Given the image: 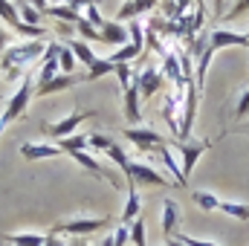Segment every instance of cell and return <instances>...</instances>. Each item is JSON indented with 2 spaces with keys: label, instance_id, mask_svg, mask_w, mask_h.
Returning <instances> with one entry per match:
<instances>
[{
  "label": "cell",
  "instance_id": "ee69618b",
  "mask_svg": "<svg viewBox=\"0 0 249 246\" xmlns=\"http://www.w3.org/2000/svg\"><path fill=\"white\" fill-rule=\"evenodd\" d=\"M247 35H249V32H247Z\"/></svg>",
  "mask_w": 249,
  "mask_h": 246
},
{
  "label": "cell",
  "instance_id": "30bf717a",
  "mask_svg": "<svg viewBox=\"0 0 249 246\" xmlns=\"http://www.w3.org/2000/svg\"><path fill=\"white\" fill-rule=\"evenodd\" d=\"M209 44H212L214 53L217 50H226V47H247L249 50V35H244V32H229V29H214V32H209Z\"/></svg>",
  "mask_w": 249,
  "mask_h": 246
},
{
  "label": "cell",
  "instance_id": "f35d334b",
  "mask_svg": "<svg viewBox=\"0 0 249 246\" xmlns=\"http://www.w3.org/2000/svg\"><path fill=\"white\" fill-rule=\"evenodd\" d=\"M12 124V119H9V113H0V136H3V130Z\"/></svg>",
  "mask_w": 249,
  "mask_h": 246
},
{
  "label": "cell",
  "instance_id": "8fae6325",
  "mask_svg": "<svg viewBox=\"0 0 249 246\" xmlns=\"http://www.w3.org/2000/svg\"><path fill=\"white\" fill-rule=\"evenodd\" d=\"M127 38H130V35H127V26L119 23V20H105V23L99 26V41L107 44V47H122Z\"/></svg>",
  "mask_w": 249,
  "mask_h": 246
},
{
  "label": "cell",
  "instance_id": "f546056e",
  "mask_svg": "<svg viewBox=\"0 0 249 246\" xmlns=\"http://www.w3.org/2000/svg\"><path fill=\"white\" fill-rule=\"evenodd\" d=\"M133 72H136V70H130V64H116L113 75L119 78V87H122V90H127V87H130V81H133Z\"/></svg>",
  "mask_w": 249,
  "mask_h": 246
},
{
  "label": "cell",
  "instance_id": "52a82bcc",
  "mask_svg": "<svg viewBox=\"0 0 249 246\" xmlns=\"http://www.w3.org/2000/svg\"><path fill=\"white\" fill-rule=\"evenodd\" d=\"M124 139H130L139 151H148V154H154L160 145H165V139L151 127H124Z\"/></svg>",
  "mask_w": 249,
  "mask_h": 246
},
{
  "label": "cell",
  "instance_id": "e0dca14e",
  "mask_svg": "<svg viewBox=\"0 0 249 246\" xmlns=\"http://www.w3.org/2000/svg\"><path fill=\"white\" fill-rule=\"evenodd\" d=\"M122 96H124V119L130 124H136L139 122V87L130 81V87L122 90Z\"/></svg>",
  "mask_w": 249,
  "mask_h": 246
},
{
  "label": "cell",
  "instance_id": "ac0fdd59",
  "mask_svg": "<svg viewBox=\"0 0 249 246\" xmlns=\"http://www.w3.org/2000/svg\"><path fill=\"white\" fill-rule=\"evenodd\" d=\"M67 47L72 50V55H75V61H81L84 67H87V70H90V67L96 64V58H99V55H96V53L90 50V44H87V41H78V38H70V41H67Z\"/></svg>",
  "mask_w": 249,
  "mask_h": 246
},
{
  "label": "cell",
  "instance_id": "8992f818",
  "mask_svg": "<svg viewBox=\"0 0 249 246\" xmlns=\"http://www.w3.org/2000/svg\"><path fill=\"white\" fill-rule=\"evenodd\" d=\"M133 84L139 87V99H151V96H157L162 90L165 75L160 72V67H145V70L133 72Z\"/></svg>",
  "mask_w": 249,
  "mask_h": 246
},
{
  "label": "cell",
  "instance_id": "83f0119b",
  "mask_svg": "<svg viewBox=\"0 0 249 246\" xmlns=\"http://www.w3.org/2000/svg\"><path fill=\"white\" fill-rule=\"evenodd\" d=\"M58 67H61V72H72L75 70V55H72V50L67 47V44H61V53H58Z\"/></svg>",
  "mask_w": 249,
  "mask_h": 246
},
{
  "label": "cell",
  "instance_id": "603a6c76",
  "mask_svg": "<svg viewBox=\"0 0 249 246\" xmlns=\"http://www.w3.org/2000/svg\"><path fill=\"white\" fill-rule=\"evenodd\" d=\"M217 211L235 217V220H249V203H232V200H220Z\"/></svg>",
  "mask_w": 249,
  "mask_h": 246
},
{
  "label": "cell",
  "instance_id": "6da1fadb",
  "mask_svg": "<svg viewBox=\"0 0 249 246\" xmlns=\"http://www.w3.org/2000/svg\"><path fill=\"white\" fill-rule=\"evenodd\" d=\"M47 53V41L44 38H32V41H12L6 47V53L0 55V70L6 75V81H15V78H23L26 75V67H32L35 61H41Z\"/></svg>",
  "mask_w": 249,
  "mask_h": 246
},
{
  "label": "cell",
  "instance_id": "f1b7e54d",
  "mask_svg": "<svg viewBox=\"0 0 249 246\" xmlns=\"http://www.w3.org/2000/svg\"><path fill=\"white\" fill-rule=\"evenodd\" d=\"M105 154H107V157H110V159L116 162V168H119V171H124V168H127V162H130V157L124 154V151L119 148V145H116V142H113V145H110V148H107Z\"/></svg>",
  "mask_w": 249,
  "mask_h": 246
},
{
  "label": "cell",
  "instance_id": "e575fe53",
  "mask_svg": "<svg viewBox=\"0 0 249 246\" xmlns=\"http://www.w3.org/2000/svg\"><path fill=\"white\" fill-rule=\"evenodd\" d=\"M244 12H249V0H235V6L223 15L226 20H232V18H238V15H244Z\"/></svg>",
  "mask_w": 249,
  "mask_h": 246
},
{
  "label": "cell",
  "instance_id": "cb8c5ba5",
  "mask_svg": "<svg viewBox=\"0 0 249 246\" xmlns=\"http://www.w3.org/2000/svg\"><path fill=\"white\" fill-rule=\"evenodd\" d=\"M3 244L9 246H44L47 244V235H3Z\"/></svg>",
  "mask_w": 249,
  "mask_h": 246
},
{
  "label": "cell",
  "instance_id": "d590c367",
  "mask_svg": "<svg viewBox=\"0 0 249 246\" xmlns=\"http://www.w3.org/2000/svg\"><path fill=\"white\" fill-rule=\"evenodd\" d=\"M212 12H214V18H223L226 15V0H212Z\"/></svg>",
  "mask_w": 249,
  "mask_h": 246
},
{
  "label": "cell",
  "instance_id": "4fadbf2b",
  "mask_svg": "<svg viewBox=\"0 0 249 246\" xmlns=\"http://www.w3.org/2000/svg\"><path fill=\"white\" fill-rule=\"evenodd\" d=\"M64 154L58 145H47V142H26V145H20V157L23 159H53V157H58Z\"/></svg>",
  "mask_w": 249,
  "mask_h": 246
},
{
  "label": "cell",
  "instance_id": "277c9868",
  "mask_svg": "<svg viewBox=\"0 0 249 246\" xmlns=\"http://www.w3.org/2000/svg\"><path fill=\"white\" fill-rule=\"evenodd\" d=\"M107 226V217H78V220H67V223H58L53 226L50 232L55 235H70V238H84L90 232H99Z\"/></svg>",
  "mask_w": 249,
  "mask_h": 246
},
{
  "label": "cell",
  "instance_id": "9a60e30c",
  "mask_svg": "<svg viewBox=\"0 0 249 246\" xmlns=\"http://www.w3.org/2000/svg\"><path fill=\"white\" fill-rule=\"evenodd\" d=\"M154 6H157V0H124L122 6H119V12H116V20L119 23L122 20H133L136 15H142V12H148Z\"/></svg>",
  "mask_w": 249,
  "mask_h": 246
},
{
  "label": "cell",
  "instance_id": "7bdbcfd3",
  "mask_svg": "<svg viewBox=\"0 0 249 246\" xmlns=\"http://www.w3.org/2000/svg\"><path fill=\"white\" fill-rule=\"evenodd\" d=\"M194 3H200V0H194Z\"/></svg>",
  "mask_w": 249,
  "mask_h": 246
},
{
  "label": "cell",
  "instance_id": "7a4b0ae2",
  "mask_svg": "<svg viewBox=\"0 0 249 246\" xmlns=\"http://www.w3.org/2000/svg\"><path fill=\"white\" fill-rule=\"evenodd\" d=\"M197 105H200V87L194 84V78H186V102H183V116H180V139L183 142L191 136L194 116H197Z\"/></svg>",
  "mask_w": 249,
  "mask_h": 246
},
{
  "label": "cell",
  "instance_id": "836d02e7",
  "mask_svg": "<svg viewBox=\"0 0 249 246\" xmlns=\"http://www.w3.org/2000/svg\"><path fill=\"white\" fill-rule=\"evenodd\" d=\"M130 241V226H116V232H113V246H124Z\"/></svg>",
  "mask_w": 249,
  "mask_h": 246
},
{
  "label": "cell",
  "instance_id": "d6986e66",
  "mask_svg": "<svg viewBox=\"0 0 249 246\" xmlns=\"http://www.w3.org/2000/svg\"><path fill=\"white\" fill-rule=\"evenodd\" d=\"M142 50H145V44H136V41H127L124 47H119L113 55H110V61L113 64H130L133 58H139L142 55Z\"/></svg>",
  "mask_w": 249,
  "mask_h": 246
},
{
  "label": "cell",
  "instance_id": "5b68a950",
  "mask_svg": "<svg viewBox=\"0 0 249 246\" xmlns=\"http://www.w3.org/2000/svg\"><path fill=\"white\" fill-rule=\"evenodd\" d=\"M171 148H177V151L183 154L180 171H183V177H186V183H188V174L194 171V165H197V159L203 157V151L212 148V142H209V139H203V142H177V139H171Z\"/></svg>",
  "mask_w": 249,
  "mask_h": 246
},
{
  "label": "cell",
  "instance_id": "b9f144b4",
  "mask_svg": "<svg viewBox=\"0 0 249 246\" xmlns=\"http://www.w3.org/2000/svg\"><path fill=\"white\" fill-rule=\"evenodd\" d=\"M70 246H87V241H78V238H75V241H72Z\"/></svg>",
  "mask_w": 249,
  "mask_h": 246
},
{
  "label": "cell",
  "instance_id": "74e56055",
  "mask_svg": "<svg viewBox=\"0 0 249 246\" xmlns=\"http://www.w3.org/2000/svg\"><path fill=\"white\" fill-rule=\"evenodd\" d=\"M29 3H32V6H35L41 15H44V12H47V6H50V0H29Z\"/></svg>",
  "mask_w": 249,
  "mask_h": 246
},
{
  "label": "cell",
  "instance_id": "ab89813d",
  "mask_svg": "<svg viewBox=\"0 0 249 246\" xmlns=\"http://www.w3.org/2000/svg\"><path fill=\"white\" fill-rule=\"evenodd\" d=\"M165 246H186V244H180L177 238H165Z\"/></svg>",
  "mask_w": 249,
  "mask_h": 246
},
{
  "label": "cell",
  "instance_id": "ffe728a7",
  "mask_svg": "<svg viewBox=\"0 0 249 246\" xmlns=\"http://www.w3.org/2000/svg\"><path fill=\"white\" fill-rule=\"evenodd\" d=\"M15 9H18V15H20V20L26 23V26H41V12L29 3V0H15Z\"/></svg>",
  "mask_w": 249,
  "mask_h": 246
},
{
  "label": "cell",
  "instance_id": "d6a6232c",
  "mask_svg": "<svg viewBox=\"0 0 249 246\" xmlns=\"http://www.w3.org/2000/svg\"><path fill=\"white\" fill-rule=\"evenodd\" d=\"M180 244H186V246H220V244H212V241H203V238H191V235H174Z\"/></svg>",
  "mask_w": 249,
  "mask_h": 246
},
{
  "label": "cell",
  "instance_id": "7402d4cb",
  "mask_svg": "<svg viewBox=\"0 0 249 246\" xmlns=\"http://www.w3.org/2000/svg\"><path fill=\"white\" fill-rule=\"evenodd\" d=\"M113 70H116V64L110 61V58H96V64L84 72V81H96L102 75H113Z\"/></svg>",
  "mask_w": 249,
  "mask_h": 246
},
{
  "label": "cell",
  "instance_id": "7c38bea8",
  "mask_svg": "<svg viewBox=\"0 0 249 246\" xmlns=\"http://www.w3.org/2000/svg\"><path fill=\"white\" fill-rule=\"evenodd\" d=\"M84 81V75H75V72H58L53 81H47L44 87H35V96H53V93H64V90H70V87H75V84H81Z\"/></svg>",
  "mask_w": 249,
  "mask_h": 246
},
{
  "label": "cell",
  "instance_id": "1f68e13d",
  "mask_svg": "<svg viewBox=\"0 0 249 246\" xmlns=\"http://www.w3.org/2000/svg\"><path fill=\"white\" fill-rule=\"evenodd\" d=\"M235 116H238V119L249 116V87L241 93V99H238V105H235Z\"/></svg>",
  "mask_w": 249,
  "mask_h": 246
},
{
  "label": "cell",
  "instance_id": "44dd1931",
  "mask_svg": "<svg viewBox=\"0 0 249 246\" xmlns=\"http://www.w3.org/2000/svg\"><path fill=\"white\" fill-rule=\"evenodd\" d=\"M157 154L162 157V165H165V168L171 171V177H174V183H177V185H186V177H183V171H180V165H177V159L171 157V148H168V145H160V148H157Z\"/></svg>",
  "mask_w": 249,
  "mask_h": 246
},
{
  "label": "cell",
  "instance_id": "d4e9b609",
  "mask_svg": "<svg viewBox=\"0 0 249 246\" xmlns=\"http://www.w3.org/2000/svg\"><path fill=\"white\" fill-rule=\"evenodd\" d=\"M191 200H194L203 211H217V206H220V200H217L212 191H194V194H191Z\"/></svg>",
  "mask_w": 249,
  "mask_h": 246
},
{
  "label": "cell",
  "instance_id": "ba28073f",
  "mask_svg": "<svg viewBox=\"0 0 249 246\" xmlns=\"http://www.w3.org/2000/svg\"><path fill=\"white\" fill-rule=\"evenodd\" d=\"M93 113H87V110H72L67 119H61V122L55 124H44V133L47 136H55V139H67V136H72L75 133V127L84 122V119H90Z\"/></svg>",
  "mask_w": 249,
  "mask_h": 246
},
{
  "label": "cell",
  "instance_id": "484cf974",
  "mask_svg": "<svg viewBox=\"0 0 249 246\" xmlns=\"http://www.w3.org/2000/svg\"><path fill=\"white\" fill-rule=\"evenodd\" d=\"M130 241H133V246H148V232H145V220H142V214L130 223Z\"/></svg>",
  "mask_w": 249,
  "mask_h": 246
},
{
  "label": "cell",
  "instance_id": "5bb4252c",
  "mask_svg": "<svg viewBox=\"0 0 249 246\" xmlns=\"http://www.w3.org/2000/svg\"><path fill=\"white\" fill-rule=\"evenodd\" d=\"M177 220H180V206L177 200H162V235L165 238H174L177 235Z\"/></svg>",
  "mask_w": 249,
  "mask_h": 246
},
{
  "label": "cell",
  "instance_id": "2e32d148",
  "mask_svg": "<svg viewBox=\"0 0 249 246\" xmlns=\"http://www.w3.org/2000/svg\"><path fill=\"white\" fill-rule=\"evenodd\" d=\"M142 211V203H139V188L136 185H127V203H124V211H122V226H130Z\"/></svg>",
  "mask_w": 249,
  "mask_h": 246
},
{
  "label": "cell",
  "instance_id": "3957f363",
  "mask_svg": "<svg viewBox=\"0 0 249 246\" xmlns=\"http://www.w3.org/2000/svg\"><path fill=\"white\" fill-rule=\"evenodd\" d=\"M124 177H127V185H136V188H139V185H157V188H160V185H168V180H165L160 171H154L148 162H133V159L127 162ZM127 185H124V188H127Z\"/></svg>",
  "mask_w": 249,
  "mask_h": 246
},
{
  "label": "cell",
  "instance_id": "60d3db41",
  "mask_svg": "<svg viewBox=\"0 0 249 246\" xmlns=\"http://www.w3.org/2000/svg\"><path fill=\"white\" fill-rule=\"evenodd\" d=\"M102 246H113V235H107V238L102 241Z\"/></svg>",
  "mask_w": 249,
  "mask_h": 246
},
{
  "label": "cell",
  "instance_id": "4316f807",
  "mask_svg": "<svg viewBox=\"0 0 249 246\" xmlns=\"http://www.w3.org/2000/svg\"><path fill=\"white\" fill-rule=\"evenodd\" d=\"M72 29H75V32L81 35V41H87V44H90V41H99V29H96V26H93L87 18H81V20H78Z\"/></svg>",
  "mask_w": 249,
  "mask_h": 246
},
{
  "label": "cell",
  "instance_id": "9c48e42d",
  "mask_svg": "<svg viewBox=\"0 0 249 246\" xmlns=\"http://www.w3.org/2000/svg\"><path fill=\"white\" fill-rule=\"evenodd\" d=\"M58 53H61V44H47V53H44V58H41V72H38V81H35V87H44L47 81H53L58 72H61V67H58Z\"/></svg>",
  "mask_w": 249,
  "mask_h": 246
},
{
  "label": "cell",
  "instance_id": "4dcf8cb0",
  "mask_svg": "<svg viewBox=\"0 0 249 246\" xmlns=\"http://www.w3.org/2000/svg\"><path fill=\"white\" fill-rule=\"evenodd\" d=\"M87 142H90L93 151H107V148L113 145V139L105 136V133H87Z\"/></svg>",
  "mask_w": 249,
  "mask_h": 246
},
{
  "label": "cell",
  "instance_id": "8d00e7d4",
  "mask_svg": "<svg viewBox=\"0 0 249 246\" xmlns=\"http://www.w3.org/2000/svg\"><path fill=\"white\" fill-rule=\"evenodd\" d=\"M9 44H12V35H9L3 26H0V55L6 53V47H9Z\"/></svg>",
  "mask_w": 249,
  "mask_h": 246
}]
</instances>
